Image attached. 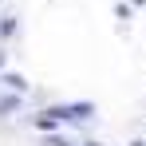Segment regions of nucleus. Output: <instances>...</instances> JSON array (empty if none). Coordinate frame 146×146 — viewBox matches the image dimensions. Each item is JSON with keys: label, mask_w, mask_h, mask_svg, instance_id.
Wrapping results in <instances>:
<instances>
[{"label": "nucleus", "mask_w": 146, "mask_h": 146, "mask_svg": "<svg viewBox=\"0 0 146 146\" xmlns=\"http://www.w3.org/2000/svg\"><path fill=\"white\" fill-rule=\"evenodd\" d=\"M48 146H75V142H71V138H48ZM83 146H87V142H83Z\"/></svg>", "instance_id": "6"}, {"label": "nucleus", "mask_w": 146, "mask_h": 146, "mask_svg": "<svg viewBox=\"0 0 146 146\" xmlns=\"http://www.w3.org/2000/svg\"><path fill=\"white\" fill-rule=\"evenodd\" d=\"M130 4H138V8H142V4H146V0H130Z\"/></svg>", "instance_id": "8"}, {"label": "nucleus", "mask_w": 146, "mask_h": 146, "mask_svg": "<svg viewBox=\"0 0 146 146\" xmlns=\"http://www.w3.org/2000/svg\"><path fill=\"white\" fill-rule=\"evenodd\" d=\"M59 122H91L95 119V103H59V107H48Z\"/></svg>", "instance_id": "1"}, {"label": "nucleus", "mask_w": 146, "mask_h": 146, "mask_svg": "<svg viewBox=\"0 0 146 146\" xmlns=\"http://www.w3.org/2000/svg\"><path fill=\"white\" fill-rule=\"evenodd\" d=\"M0 87H4V91H16V95H28V79L20 71H4L0 75Z\"/></svg>", "instance_id": "3"}, {"label": "nucleus", "mask_w": 146, "mask_h": 146, "mask_svg": "<svg viewBox=\"0 0 146 146\" xmlns=\"http://www.w3.org/2000/svg\"><path fill=\"white\" fill-rule=\"evenodd\" d=\"M20 111H24V95H16V91L0 95V119H8V115H20Z\"/></svg>", "instance_id": "2"}, {"label": "nucleus", "mask_w": 146, "mask_h": 146, "mask_svg": "<svg viewBox=\"0 0 146 146\" xmlns=\"http://www.w3.org/2000/svg\"><path fill=\"white\" fill-rule=\"evenodd\" d=\"M130 146H146V142H142V138H134V142H130Z\"/></svg>", "instance_id": "7"}, {"label": "nucleus", "mask_w": 146, "mask_h": 146, "mask_svg": "<svg viewBox=\"0 0 146 146\" xmlns=\"http://www.w3.org/2000/svg\"><path fill=\"white\" fill-rule=\"evenodd\" d=\"M32 126H40V130H44V134H55V130H59V126H63V122L55 119V115H51V111H40V115H36V119H32Z\"/></svg>", "instance_id": "4"}, {"label": "nucleus", "mask_w": 146, "mask_h": 146, "mask_svg": "<svg viewBox=\"0 0 146 146\" xmlns=\"http://www.w3.org/2000/svg\"><path fill=\"white\" fill-rule=\"evenodd\" d=\"M16 16H0V36H4V40H8V36H16Z\"/></svg>", "instance_id": "5"}, {"label": "nucleus", "mask_w": 146, "mask_h": 146, "mask_svg": "<svg viewBox=\"0 0 146 146\" xmlns=\"http://www.w3.org/2000/svg\"><path fill=\"white\" fill-rule=\"evenodd\" d=\"M0 67H4V51H0Z\"/></svg>", "instance_id": "9"}]
</instances>
